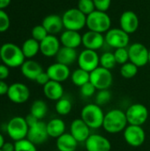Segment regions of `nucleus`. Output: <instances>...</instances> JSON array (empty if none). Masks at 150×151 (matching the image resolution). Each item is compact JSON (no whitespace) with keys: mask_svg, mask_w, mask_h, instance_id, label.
<instances>
[{"mask_svg":"<svg viewBox=\"0 0 150 151\" xmlns=\"http://www.w3.org/2000/svg\"><path fill=\"white\" fill-rule=\"evenodd\" d=\"M64 27L67 30L80 31L87 25V16L78 8H71L65 11L62 16Z\"/></svg>","mask_w":150,"mask_h":151,"instance_id":"obj_5","label":"nucleus"},{"mask_svg":"<svg viewBox=\"0 0 150 151\" xmlns=\"http://www.w3.org/2000/svg\"><path fill=\"white\" fill-rule=\"evenodd\" d=\"M90 82L96 90L109 89L113 82V76L111 70L98 66L90 73Z\"/></svg>","mask_w":150,"mask_h":151,"instance_id":"obj_8","label":"nucleus"},{"mask_svg":"<svg viewBox=\"0 0 150 151\" xmlns=\"http://www.w3.org/2000/svg\"><path fill=\"white\" fill-rule=\"evenodd\" d=\"M5 143V142H4V136H3V134H0V150L3 148V146H4V144Z\"/></svg>","mask_w":150,"mask_h":151,"instance_id":"obj_48","label":"nucleus"},{"mask_svg":"<svg viewBox=\"0 0 150 151\" xmlns=\"http://www.w3.org/2000/svg\"><path fill=\"white\" fill-rule=\"evenodd\" d=\"M105 42L112 48H126L130 42L129 35L120 27L111 28L105 35Z\"/></svg>","mask_w":150,"mask_h":151,"instance_id":"obj_11","label":"nucleus"},{"mask_svg":"<svg viewBox=\"0 0 150 151\" xmlns=\"http://www.w3.org/2000/svg\"><path fill=\"white\" fill-rule=\"evenodd\" d=\"M95 91H96V88L90 81L80 88V95L84 98H89V97L93 96L95 94Z\"/></svg>","mask_w":150,"mask_h":151,"instance_id":"obj_39","label":"nucleus"},{"mask_svg":"<svg viewBox=\"0 0 150 151\" xmlns=\"http://www.w3.org/2000/svg\"><path fill=\"white\" fill-rule=\"evenodd\" d=\"M60 42L62 46L76 49L82 44V35L78 31L65 29L60 35Z\"/></svg>","mask_w":150,"mask_h":151,"instance_id":"obj_23","label":"nucleus"},{"mask_svg":"<svg viewBox=\"0 0 150 151\" xmlns=\"http://www.w3.org/2000/svg\"><path fill=\"white\" fill-rule=\"evenodd\" d=\"M0 59L8 67H20L26 61V58L20 47L18 45L6 42L0 47Z\"/></svg>","mask_w":150,"mask_h":151,"instance_id":"obj_2","label":"nucleus"},{"mask_svg":"<svg viewBox=\"0 0 150 151\" xmlns=\"http://www.w3.org/2000/svg\"><path fill=\"white\" fill-rule=\"evenodd\" d=\"M79 142L70 134L65 133L57 139L56 145L58 151H75L77 150Z\"/></svg>","mask_w":150,"mask_h":151,"instance_id":"obj_26","label":"nucleus"},{"mask_svg":"<svg viewBox=\"0 0 150 151\" xmlns=\"http://www.w3.org/2000/svg\"><path fill=\"white\" fill-rule=\"evenodd\" d=\"M46 73H48L50 81H57L60 83L65 81L69 77H71V71L69 66L57 62L50 65L47 68Z\"/></svg>","mask_w":150,"mask_h":151,"instance_id":"obj_17","label":"nucleus"},{"mask_svg":"<svg viewBox=\"0 0 150 151\" xmlns=\"http://www.w3.org/2000/svg\"><path fill=\"white\" fill-rule=\"evenodd\" d=\"M90 130L91 128L81 119H74L70 126V134L79 143L85 142L88 140L91 134Z\"/></svg>","mask_w":150,"mask_h":151,"instance_id":"obj_18","label":"nucleus"},{"mask_svg":"<svg viewBox=\"0 0 150 151\" xmlns=\"http://www.w3.org/2000/svg\"><path fill=\"white\" fill-rule=\"evenodd\" d=\"M29 127L26 119L20 116L11 118L6 124V132L9 137L14 142L26 139Z\"/></svg>","mask_w":150,"mask_h":151,"instance_id":"obj_6","label":"nucleus"},{"mask_svg":"<svg viewBox=\"0 0 150 151\" xmlns=\"http://www.w3.org/2000/svg\"><path fill=\"white\" fill-rule=\"evenodd\" d=\"M79 67L91 73L98 66H100V56L95 50L85 49L82 50L78 57Z\"/></svg>","mask_w":150,"mask_h":151,"instance_id":"obj_12","label":"nucleus"},{"mask_svg":"<svg viewBox=\"0 0 150 151\" xmlns=\"http://www.w3.org/2000/svg\"><path fill=\"white\" fill-rule=\"evenodd\" d=\"M111 100V92L109 89H103V90H98V92L95 94V104H98L99 106L105 105L106 104L110 103Z\"/></svg>","mask_w":150,"mask_h":151,"instance_id":"obj_34","label":"nucleus"},{"mask_svg":"<svg viewBox=\"0 0 150 151\" xmlns=\"http://www.w3.org/2000/svg\"><path fill=\"white\" fill-rule=\"evenodd\" d=\"M50 81L48 73L46 72H42V73H40L38 75V77L36 78V80L34 81H36V83H38L39 85H42V86H44L46 85L49 81Z\"/></svg>","mask_w":150,"mask_h":151,"instance_id":"obj_42","label":"nucleus"},{"mask_svg":"<svg viewBox=\"0 0 150 151\" xmlns=\"http://www.w3.org/2000/svg\"><path fill=\"white\" fill-rule=\"evenodd\" d=\"M126 115L128 125L142 127L149 117V111L144 104L136 103L127 108L126 111Z\"/></svg>","mask_w":150,"mask_h":151,"instance_id":"obj_7","label":"nucleus"},{"mask_svg":"<svg viewBox=\"0 0 150 151\" xmlns=\"http://www.w3.org/2000/svg\"><path fill=\"white\" fill-rule=\"evenodd\" d=\"M0 151H3V150H0Z\"/></svg>","mask_w":150,"mask_h":151,"instance_id":"obj_50","label":"nucleus"},{"mask_svg":"<svg viewBox=\"0 0 150 151\" xmlns=\"http://www.w3.org/2000/svg\"><path fill=\"white\" fill-rule=\"evenodd\" d=\"M55 109H56V111L57 112V114H59L61 116L68 115L72 111V103L70 100V98L64 96L62 98H60L58 101H57Z\"/></svg>","mask_w":150,"mask_h":151,"instance_id":"obj_31","label":"nucleus"},{"mask_svg":"<svg viewBox=\"0 0 150 151\" xmlns=\"http://www.w3.org/2000/svg\"><path fill=\"white\" fill-rule=\"evenodd\" d=\"M46 124L48 134L51 138L57 139L65 133V124L64 120L59 118H54Z\"/></svg>","mask_w":150,"mask_h":151,"instance_id":"obj_27","label":"nucleus"},{"mask_svg":"<svg viewBox=\"0 0 150 151\" xmlns=\"http://www.w3.org/2000/svg\"><path fill=\"white\" fill-rule=\"evenodd\" d=\"M87 27L97 33H107L111 27V19L105 12L94 11L87 16Z\"/></svg>","mask_w":150,"mask_h":151,"instance_id":"obj_4","label":"nucleus"},{"mask_svg":"<svg viewBox=\"0 0 150 151\" xmlns=\"http://www.w3.org/2000/svg\"><path fill=\"white\" fill-rule=\"evenodd\" d=\"M123 136L126 142L133 148L142 146L146 140V133L141 126L128 125L123 132Z\"/></svg>","mask_w":150,"mask_h":151,"instance_id":"obj_9","label":"nucleus"},{"mask_svg":"<svg viewBox=\"0 0 150 151\" xmlns=\"http://www.w3.org/2000/svg\"><path fill=\"white\" fill-rule=\"evenodd\" d=\"M21 50L26 58H28V59L33 58L40 51V42L34 40V38L27 39L23 42Z\"/></svg>","mask_w":150,"mask_h":151,"instance_id":"obj_28","label":"nucleus"},{"mask_svg":"<svg viewBox=\"0 0 150 151\" xmlns=\"http://www.w3.org/2000/svg\"><path fill=\"white\" fill-rule=\"evenodd\" d=\"M95 10L101 11V12H107L111 4V0H93Z\"/></svg>","mask_w":150,"mask_h":151,"instance_id":"obj_41","label":"nucleus"},{"mask_svg":"<svg viewBox=\"0 0 150 151\" xmlns=\"http://www.w3.org/2000/svg\"><path fill=\"white\" fill-rule=\"evenodd\" d=\"M77 8L86 16L89 15L94 11H95L93 0H79Z\"/></svg>","mask_w":150,"mask_h":151,"instance_id":"obj_36","label":"nucleus"},{"mask_svg":"<svg viewBox=\"0 0 150 151\" xmlns=\"http://www.w3.org/2000/svg\"><path fill=\"white\" fill-rule=\"evenodd\" d=\"M128 126L126 111L120 109H113L104 115L103 128L109 134H118L124 132Z\"/></svg>","mask_w":150,"mask_h":151,"instance_id":"obj_1","label":"nucleus"},{"mask_svg":"<svg viewBox=\"0 0 150 151\" xmlns=\"http://www.w3.org/2000/svg\"><path fill=\"white\" fill-rule=\"evenodd\" d=\"M78 57L79 55L76 49L62 46L56 55V59L57 63L69 66L78 60Z\"/></svg>","mask_w":150,"mask_h":151,"instance_id":"obj_25","label":"nucleus"},{"mask_svg":"<svg viewBox=\"0 0 150 151\" xmlns=\"http://www.w3.org/2000/svg\"><path fill=\"white\" fill-rule=\"evenodd\" d=\"M42 25L45 27L49 35H57L60 33L64 28V23L62 17L57 14H50L46 16Z\"/></svg>","mask_w":150,"mask_h":151,"instance_id":"obj_21","label":"nucleus"},{"mask_svg":"<svg viewBox=\"0 0 150 151\" xmlns=\"http://www.w3.org/2000/svg\"><path fill=\"white\" fill-rule=\"evenodd\" d=\"M138 66H136L132 62L128 61L127 63L121 65L120 74L125 79H132L138 73Z\"/></svg>","mask_w":150,"mask_h":151,"instance_id":"obj_33","label":"nucleus"},{"mask_svg":"<svg viewBox=\"0 0 150 151\" xmlns=\"http://www.w3.org/2000/svg\"><path fill=\"white\" fill-rule=\"evenodd\" d=\"M9 86L4 81H0V96L7 95Z\"/></svg>","mask_w":150,"mask_h":151,"instance_id":"obj_45","label":"nucleus"},{"mask_svg":"<svg viewBox=\"0 0 150 151\" xmlns=\"http://www.w3.org/2000/svg\"><path fill=\"white\" fill-rule=\"evenodd\" d=\"M10 74V70L4 64H0V81H4L8 78Z\"/></svg>","mask_w":150,"mask_h":151,"instance_id":"obj_43","label":"nucleus"},{"mask_svg":"<svg viewBox=\"0 0 150 151\" xmlns=\"http://www.w3.org/2000/svg\"><path fill=\"white\" fill-rule=\"evenodd\" d=\"M11 0H0V10H4L9 6Z\"/></svg>","mask_w":150,"mask_h":151,"instance_id":"obj_47","label":"nucleus"},{"mask_svg":"<svg viewBox=\"0 0 150 151\" xmlns=\"http://www.w3.org/2000/svg\"><path fill=\"white\" fill-rule=\"evenodd\" d=\"M104 115L105 113L101 106L95 103L86 104L80 111V119L91 129H99L103 127Z\"/></svg>","mask_w":150,"mask_h":151,"instance_id":"obj_3","label":"nucleus"},{"mask_svg":"<svg viewBox=\"0 0 150 151\" xmlns=\"http://www.w3.org/2000/svg\"><path fill=\"white\" fill-rule=\"evenodd\" d=\"M71 79L75 86L80 88L90 81V73L79 67L71 73Z\"/></svg>","mask_w":150,"mask_h":151,"instance_id":"obj_29","label":"nucleus"},{"mask_svg":"<svg viewBox=\"0 0 150 151\" xmlns=\"http://www.w3.org/2000/svg\"><path fill=\"white\" fill-rule=\"evenodd\" d=\"M60 44V40L56 35H49L45 39L40 42V52L47 58L56 57L61 48Z\"/></svg>","mask_w":150,"mask_h":151,"instance_id":"obj_16","label":"nucleus"},{"mask_svg":"<svg viewBox=\"0 0 150 151\" xmlns=\"http://www.w3.org/2000/svg\"><path fill=\"white\" fill-rule=\"evenodd\" d=\"M11 102L16 104H25L30 97V90L27 85L21 82H15L9 86L6 95Z\"/></svg>","mask_w":150,"mask_h":151,"instance_id":"obj_13","label":"nucleus"},{"mask_svg":"<svg viewBox=\"0 0 150 151\" xmlns=\"http://www.w3.org/2000/svg\"><path fill=\"white\" fill-rule=\"evenodd\" d=\"M49 137L47 124L42 120H39L36 124L29 127L27 139L35 145H41L44 143Z\"/></svg>","mask_w":150,"mask_h":151,"instance_id":"obj_14","label":"nucleus"},{"mask_svg":"<svg viewBox=\"0 0 150 151\" xmlns=\"http://www.w3.org/2000/svg\"><path fill=\"white\" fill-rule=\"evenodd\" d=\"M64 88L60 82L50 81L43 86V94L49 100L57 102L64 96Z\"/></svg>","mask_w":150,"mask_h":151,"instance_id":"obj_24","label":"nucleus"},{"mask_svg":"<svg viewBox=\"0 0 150 151\" xmlns=\"http://www.w3.org/2000/svg\"><path fill=\"white\" fill-rule=\"evenodd\" d=\"M47 112H48V105L43 100L38 99L34 101L30 108V113L33 116H34L39 120H42L46 116Z\"/></svg>","mask_w":150,"mask_h":151,"instance_id":"obj_30","label":"nucleus"},{"mask_svg":"<svg viewBox=\"0 0 150 151\" xmlns=\"http://www.w3.org/2000/svg\"><path fill=\"white\" fill-rule=\"evenodd\" d=\"M10 18L4 10H0V33L5 32L10 27Z\"/></svg>","mask_w":150,"mask_h":151,"instance_id":"obj_40","label":"nucleus"},{"mask_svg":"<svg viewBox=\"0 0 150 151\" xmlns=\"http://www.w3.org/2000/svg\"><path fill=\"white\" fill-rule=\"evenodd\" d=\"M31 34H32V38L38 41L39 42H42L43 39H45L49 35L47 30L45 29V27L42 25H37V26L34 27Z\"/></svg>","mask_w":150,"mask_h":151,"instance_id":"obj_38","label":"nucleus"},{"mask_svg":"<svg viewBox=\"0 0 150 151\" xmlns=\"http://www.w3.org/2000/svg\"><path fill=\"white\" fill-rule=\"evenodd\" d=\"M117 65V61L112 52H104L100 56V66L106 68L108 70H111Z\"/></svg>","mask_w":150,"mask_h":151,"instance_id":"obj_32","label":"nucleus"},{"mask_svg":"<svg viewBox=\"0 0 150 151\" xmlns=\"http://www.w3.org/2000/svg\"><path fill=\"white\" fill-rule=\"evenodd\" d=\"M15 151H37L36 145L31 142L28 139H23L14 142Z\"/></svg>","mask_w":150,"mask_h":151,"instance_id":"obj_35","label":"nucleus"},{"mask_svg":"<svg viewBox=\"0 0 150 151\" xmlns=\"http://www.w3.org/2000/svg\"><path fill=\"white\" fill-rule=\"evenodd\" d=\"M26 121H27V125H28V127H32V126H34V124H36L38 121H39V119H36L34 116H33L31 113H29L26 118Z\"/></svg>","mask_w":150,"mask_h":151,"instance_id":"obj_44","label":"nucleus"},{"mask_svg":"<svg viewBox=\"0 0 150 151\" xmlns=\"http://www.w3.org/2000/svg\"><path fill=\"white\" fill-rule=\"evenodd\" d=\"M149 63L150 64V50H149Z\"/></svg>","mask_w":150,"mask_h":151,"instance_id":"obj_49","label":"nucleus"},{"mask_svg":"<svg viewBox=\"0 0 150 151\" xmlns=\"http://www.w3.org/2000/svg\"><path fill=\"white\" fill-rule=\"evenodd\" d=\"M105 42V37L101 33L88 30L82 35V44L88 50H98Z\"/></svg>","mask_w":150,"mask_h":151,"instance_id":"obj_20","label":"nucleus"},{"mask_svg":"<svg viewBox=\"0 0 150 151\" xmlns=\"http://www.w3.org/2000/svg\"><path fill=\"white\" fill-rule=\"evenodd\" d=\"M114 56H115L117 64H118V65H122L129 61V54H128L127 48L116 49V50L114 51Z\"/></svg>","mask_w":150,"mask_h":151,"instance_id":"obj_37","label":"nucleus"},{"mask_svg":"<svg viewBox=\"0 0 150 151\" xmlns=\"http://www.w3.org/2000/svg\"><path fill=\"white\" fill-rule=\"evenodd\" d=\"M20 71L25 78L30 81H35L38 75L43 72V69L37 61L28 59L22 64L20 66Z\"/></svg>","mask_w":150,"mask_h":151,"instance_id":"obj_22","label":"nucleus"},{"mask_svg":"<svg viewBox=\"0 0 150 151\" xmlns=\"http://www.w3.org/2000/svg\"><path fill=\"white\" fill-rule=\"evenodd\" d=\"M120 28L126 32L128 35L133 34L137 31L140 21L137 14L133 11H126L124 12L119 19Z\"/></svg>","mask_w":150,"mask_h":151,"instance_id":"obj_19","label":"nucleus"},{"mask_svg":"<svg viewBox=\"0 0 150 151\" xmlns=\"http://www.w3.org/2000/svg\"><path fill=\"white\" fill-rule=\"evenodd\" d=\"M149 50L141 42L133 43L128 48L129 61L138 67H142L149 64Z\"/></svg>","mask_w":150,"mask_h":151,"instance_id":"obj_10","label":"nucleus"},{"mask_svg":"<svg viewBox=\"0 0 150 151\" xmlns=\"http://www.w3.org/2000/svg\"><path fill=\"white\" fill-rule=\"evenodd\" d=\"M1 150L3 151H15V145H14V143L7 142L4 144V146Z\"/></svg>","mask_w":150,"mask_h":151,"instance_id":"obj_46","label":"nucleus"},{"mask_svg":"<svg viewBox=\"0 0 150 151\" xmlns=\"http://www.w3.org/2000/svg\"><path fill=\"white\" fill-rule=\"evenodd\" d=\"M87 151H111V143L104 136L97 134H91L85 142Z\"/></svg>","mask_w":150,"mask_h":151,"instance_id":"obj_15","label":"nucleus"}]
</instances>
